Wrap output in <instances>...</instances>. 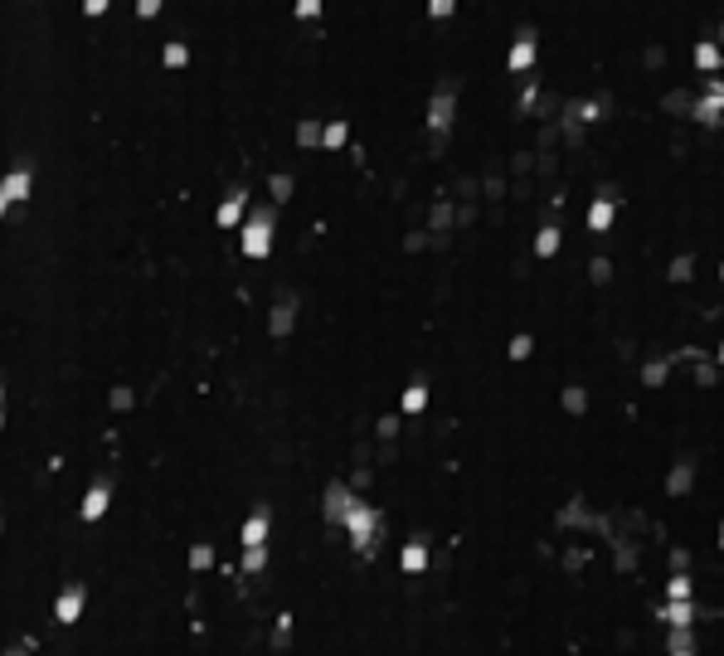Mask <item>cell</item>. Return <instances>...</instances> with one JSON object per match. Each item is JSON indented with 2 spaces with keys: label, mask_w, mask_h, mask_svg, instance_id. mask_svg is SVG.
Masks as SVG:
<instances>
[{
  "label": "cell",
  "mask_w": 724,
  "mask_h": 656,
  "mask_svg": "<svg viewBox=\"0 0 724 656\" xmlns=\"http://www.w3.org/2000/svg\"><path fill=\"white\" fill-rule=\"evenodd\" d=\"M238 214H243V190H238V194H229V199H224V209H219V224H238Z\"/></svg>",
  "instance_id": "cell-7"
},
{
  "label": "cell",
  "mask_w": 724,
  "mask_h": 656,
  "mask_svg": "<svg viewBox=\"0 0 724 656\" xmlns=\"http://www.w3.org/2000/svg\"><path fill=\"white\" fill-rule=\"evenodd\" d=\"M297 15H302V20H311V15H321V0H297Z\"/></svg>",
  "instance_id": "cell-12"
},
{
  "label": "cell",
  "mask_w": 724,
  "mask_h": 656,
  "mask_svg": "<svg viewBox=\"0 0 724 656\" xmlns=\"http://www.w3.org/2000/svg\"><path fill=\"white\" fill-rule=\"evenodd\" d=\"M345 525H350V540H355V549H369L374 545V511H364V506H350L345 511Z\"/></svg>",
  "instance_id": "cell-2"
},
{
  "label": "cell",
  "mask_w": 724,
  "mask_h": 656,
  "mask_svg": "<svg viewBox=\"0 0 724 656\" xmlns=\"http://www.w3.org/2000/svg\"><path fill=\"white\" fill-rule=\"evenodd\" d=\"M0 404H5V384H0Z\"/></svg>",
  "instance_id": "cell-20"
},
{
  "label": "cell",
  "mask_w": 724,
  "mask_h": 656,
  "mask_svg": "<svg viewBox=\"0 0 724 656\" xmlns=\"http://www.w3.org/2000/svg\"><path fill=\"white\" fill-rule=\"evenodd\" d=\"M83 15H107V0H83Z\"/></svg>",
  "instance_id": "cell-17"
},
{
  "label": "cell",
  "mask_w": 724,
  "mask_h": 656,
  "mask_svg": "<svg viewBox=\"0 0 724 656\" xmlns=\"http://www.w3.org/2000/svg\"><path fill=\"white\" fill-rule=\"evenodd\" d=\"M263 564H268V549H263V545H248V554H243V569H248V574H258Z\"/></svg>",
  "instance_id": "cell-8"
},
{
  "label": "cell",
  "mask_w": 724,
  "mask_h": 656,
  "mask_svg": "<svg viewBox=\"0 0 724 656\" xmlns=\"http://www.w3.org/2000/svg\"><path fill=\"white\" fill-rule=\"evenodd\" d=\"M340 141H345V127H340V122H335V127H326V146H340Z\"/></svg>",
  "instance_id": "cell-16"
},
{
  "label": "cell",
  "mask_w": 724,
  "mask_h": 656,
  "mask_svg": "<svg viewBox=\"0 0 724 656\" xmlns=\"http://www.w3.org/2000/svg\"><path fill=\"white\" fill-rule=\"evenodd\" d=\"M263 540H268V511H253V516L243 520V549L263 545Z\"/></svg>",
  "instance_id": "cell-6"
},
{
  "label": "cell",
  "mask_w": 724,
  "mask_h": 656,
  "mask_svg": "<svg viewBox=\"0 0 724 656\" xmlns=\"http://www.w3.org/2000/svg\"><path fill=\"white\" fill-rule=\"evenodd\" d=\"M107 481H93V486H88V496H83V506H78V516H83V520H103V516H107Z\"/></svg>",
  "instance_id": "cell-5"
},
{
  "label": "cell",
  "mask_w": 724,
  "mask_h": 656,
  "mask_svg": "<svg viewBox=\"0 0 724 656\" xmlns=\"http://www.w3.org/2000/svg\"><path fill=\"white\" fill-rule=\"evenodd\" d=\"M0 185H5V194H10V204H25L29 190H34V175H29V165H15L10 175H0Z\"/></svg>",
  "instance_id": "cell-4"
},
{
  "label": "cell",
  "mask_w": 724,
  "mask_h": 656,
  "mask_svg": "<svg viewBox=\"0 0 724 656\" xmlns=\"http://www.w3.org/2000/svg\"><path fill=\"white\" fill-rule=\"evenodd\" d=\"M185 58H190V54H185V44H170V49H166V63H170V68H180Z\"/></svg>",
  "instance_id": "cell-11"
},
{
  "label": "cell",
  "mask_w": 724,
  "mask_h": 656,
  "mask_svg": "<svg viewBox=\"0 0 724 656\" xmlns=\"http://www.w3.org/2000/svg\"><path fill=\"white\" fill-rule=\"evenodd\" d=\"M5 209H10V194H5V185H0V219H5Z\"/></svg>",
  "instance_id": "cell-18"
},
{
  "label": "cell",
  "mask_w": 724,
  "mask_h": 656,
  "mask_svg": "<svg viewBox=\"0 0 724 656\" xmlns=\"http://www.w3.org/2000/svg\"><path fill=\"white\" fill-rule=\"evenodd\" d=\"M268 244H273V214L258 209V214L248 219V229H243V253H248V258H263Z\"/></svg>",
  "instance_id": "cell-1"
},
{
  "label": "cell",
  "mask_w": 724,
  "mask_h": 656,
  "mask_svg": "<svg viewBox=\"0 0 724 656\" xmlns=\"http://www.w3.org/2000/svg\"><path fill=\"white\" fill-rule=\"evenodd\" d=\"M5 656H29V642H25V647H10Z\"/></svg>",
  "instance_id": "cell-19"
},
{
  "label": "cell",
  "mask_w": 724,
  "mask_h": 656,
  "mask_svg": "<svg viewBox=\"0 0 724 656\" xmlns=\"http://www.w3.org/2000/svg\"><path fill=\"white\" fill-rule=\"evenodd\" d=\"M0 428H5V413H0Z\"/></svg>",
  "instance_id": "cell-21"
},
{
  "label": "cell",
  "mask_w": 724,
  "mask_h": 656,
  "mask_svg": "<svg viewBox=\"0 0 724 656\" xmlns=\"http://www.w3.org/2000/svg\"><path fill=\"white\" fill-rule=\"evenodd\" d=\"M287 326H292V301L273 311V335H282V330H287Z\"/></svg>",
  "instance_id": "cell-10"
},
{
  "label": "cell",
  "mask_w": 724,
  "mask_h": 656,
  "mask_svg": "<svg viewBox=\"0 0 724 656\" xmlns=\"http://www.w3.org/2000/svg\"><path fill=\"white\" fill-rule=\"evenodd\" d=\"M404 569H423V545H414L409 554H404Z\"/></svg>",
  "instance_id": "cell-13"
},
{
  "label": "cell",
  "mask_w": 724,
  "mask_h": 656,
  "mask_svg": "<svg viewBox=\"0 0 724 656\" xmlns=\"http://www.w3.org/2000/svg\"><path fill=\"white\" fill-rule=\"evenodd\" d=\"M156 10H161V0H137V15H141V20H151Z\"/></svg>",
  "instance_id": "cell-15"
},
{
  "label": "cell",
  "mask_w": 724,
  "mask_h": 656,
  "mask_svg": "<svg viewBox=\"0 0 724 656\" xmlns=\"http://www.w3.org/2000/svg\"><path fill=\"white\" fill-rule=\"evenodd\" d=\"M273 194L287 199V194H292V180H287V175H273Z\"/></svg>",
  "instance_id": "cell-14"
},
{
  "label": "cell",
  "mask_w": 724,
  "mask_h": 656,
  "mask_svg": "<svg viewBox=\"0 0 724 656\" xmlns=\"http://www.w3.org/2000/svg\"><path fill=\"white\" fill-rule=\"evenodd\" d=\"M83 603H88V588L83 583H68V588L54 598V618L58 623H78V618H83Z\"/></svg>",
  "instance_id": "cell-3"
},
{
  "label": "cell",
  "mask_w": 724,
  "mask_h": 656,
  "mask_svg": "<svg viewBox=\"0 0 724 656\" xmlns=\"http://www.w3.org/2000/svg\"><path fill=\"white\" fill-rule=\"evenodd\" d=\"M209 564H214V549H209V545L190 549V569H209Z\"/></svg>",
  "instance_id": "cell-9"
}]
</instances>
